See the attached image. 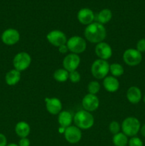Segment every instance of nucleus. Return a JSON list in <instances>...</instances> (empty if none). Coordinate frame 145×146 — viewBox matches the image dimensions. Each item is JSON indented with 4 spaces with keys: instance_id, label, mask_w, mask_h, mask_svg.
I'll return each mask as SVG.
<instances>
[{
    "instance_id": "obj_1",
    "label": "nucleus",
    "mask_w": 145,
    "mask_h": 146,
    "mask_svg": "<svg viewBox=\"0 0 145 146\" xmlns=\"http://www.w3.org/2000/svg\"><path fill=\"white\" fill-rule=\"evenodd\" d=\"M85 38L92 44L102 42L106 38L107 31L103 24L98 22H92L85 28L84 31Z\"/></svg>"
},
{
    "instance_id": "obj_2",
    "label": "nucleus",
    "mask_w": 145,
    "mask_h": 146,
    "mask_svg": "<svg viewBox=\"0 0 145 146\" xmlns=\"http://www.w3.org/2000/svg\"><path fill=\"white\" fill-rule=\"evenodd\" d=\"M73 122L75 126L80 130H87L92 128L95 123V119L90 112L85 110H81L75 114L73 116Z\"/></svg>"
},
{
    "instance_id": "obj_3",
    "label": "nucleus",
    "mask_w": 145,
    "mask_h": 146,
    "mask_svg": "<svg viewBox=\"0 0 145 146\" xmlns=\"http://www.w3.org/2000/svg\"><path fill=\"white\" fill-rule=\"evenodd\" d=\"M122 131L127 137H134L139 132L141 123L135 117H127L122 123Z\"/></svg>"
},
{
    "instance_id": "obj_4",
    "label": "nucleus",
    "mask_w": 145,
    "mask_h": 146,
    "mask_svg": "<svg viewBox=\"0 0 145 146\" xmlns=\"http://www.w3.org/2000/svg\"><path fill=\"white\" fill-rule=\"evenodd\" d=\"M109 72V64L105 60L97 59L91 66V73L97 79H104Z\"/></svg>"
},
{
    "instance_id": "obj_5",
    "label": "nucleus",
    "mask_w": 145,
    "mask_h": 146,
    "mask_svg": "<svg viewBox=\"0 0 145 146\" xmlns=\"http://www.w3.org/2000/svg\"><path fill=\"white\" fill-rule=\"evenodd\" d=\"M66 45L68 46V51L75 54H79L84 52L87 47L85 40L79 36H73L68 38Z\"/></svg>"
},
{
    "instance_id": "obj_6",
    "label": "nucleus",
    "mask_w": 145,
    "mask_h": 146,
    "mask_svg": "<svg viewBox=\"0 0 145 146\" xmlns=\"http://www.w3.org/2000/svg\"><path fill=\"white\" fill-rule=\"evenodd\" d=\"M31 63V57L28 53L19 52L13 58V66L18 71H24L29 67Z\"/></svg>"
},
{
    "instance_id": "obj_7",
    "label": "nucleus",
    "mask_w": 145,
    "mask_h": 146,
    "mask_svg": "<svg viewBox=\"0 0 145 146\" xmlns=\"http://www.w3.org/2000/svg\"><path fill=\"white\" fill-rule=\"evenodd\" d=\"M123 60L127 65L135 66L142 62V55L136 48H128L123 54Z\"/></svg>"
},
{
    "instance_id": "obj_8",
    "label": "nucleus",
    "mask_w": 145,
    "mask_h": 146,
    "mask_svg": "<svg viewBox=\"0 0 145 146\" xmlns=\"http://www.w3.org/2000/svg\"><path fill=\"white\" fill-rule=\"evenodd\" d=\"M48 42L53 46L59 47L63 44H66L67 37L63 31L60 30H53L46 36Z\"/></svg>"
},
{
    "instance_id": "obj_9",
    "label": "nucleus",
    "mask_w": 145,
    "mask_h": 146,
    "mask_svg": "<svg viewBox=\"0 0 145 146\" xmlns=\"http://www.w3.org/2000/svg\"><path fill=\"white\" fill-rule=\"evenodd\" d=\"M64 137L69 143H78L82 138V132L75 125H70L64 130Z\"/></svg>"
},
{
    "instance_id": "obj_10",
    "label": "nucleus",
    "mask_w": 145,
    "mask_h": 146,
    "mask_svg": "<svg viewBox=\"0 0 145 146\" xmlns=\"http://www.w3.org/2000/svg\"><path fill=\"white\" fill-rule=\"evenodd\" d=\"M1 39L6 45L13 46L19 41L20 34L15 29H7L1 34Z\"/></svg>"
},
{
    "instance_id": "obj_11",
    "label": "nucleus",
    "mask_w": 145,
    "mask_h": 146,
    "mask_svg": "<svg viewBox=\"0 0 145 146\" xmlns=\"http://www.w3.org/2000/svg\"><path fill=\"white\" fill-rule=\"evenodd\" d=\"M82 106L84 110L88 112L96 111L100 106L99 98L96 95L88 94L82 100Z\"/></svg>"
},
{
    "instance_id": "obj_12",
    "label": "nucleus",
    "mask_w": 145,
    "mask_h": 146,
    "mask_svg": "<svg viewBox=\"0 0 145 146\" xmlns=\"http://www.w3.org/2000/svg\"><path fill=\"white\" fill-rule=\"evenodd\" d=\"M80 63V58L78 54L71 53L63 58V68L67 70L68 72H71V71H76L79 66Z\"/></svg>"
},
{
    "instance_id": "obj_13",
    "label": "nucleus",
    "mask_w": 145,
    "mask_h": 146,
    "mask_svg": "<svg viewBox=\"0 0 145 146\" xmlns=\"http://www.w3.org/2000/svg\"><path fill=\"white\" fill-rule=\"evenodd\" d=\"M95 52L100 59L105 60V61L110 58L112 55V49L111 46L107 43L104 41L97 44L95 48Z\"/></svg>"
},
{
    "instance_id": "obj_14",
    "label": "nucleus",
    "mask_w": 145,
    "mask_h": 146,
    "mask_svg": "<svg viewBox=\"0 0 145 146\" xmlns=\"http://www.w3.org/2000/svg\"><path fill=\"white\" fill-rule=\"evenodd\" d=\"M77 18L80 24L88 26L93 22L95 17L92 10L88 8H82L78 12Z\"/></svg>"
},
{
    "instance_id": "obj_15",
    "label": "nucleus",
    "mask_w": 145,
    "mask_h": 146,
    "mask_svg": "<svg viewBox=\"0 0 145 146\" xmlns=\"http://www.w3.org/2000/svg\"><path fill=\"white\" fill-rule=\"evenodd\" d=\"M45 107L49 113L52 115H57L61 112L62 103L57 98H45Z\"/></svg>"
},
{
    "instance_id": "obj_16",
    "label": "nucleus",
    "mask_w": 145,
    "mask_h": 146,
    "mask_svg": "<svg viewBox=\"0 0 145 146\" xmlns=\"http://www.w3.org/2000/svg\"><path fill=\"white\" fill-rule=\"evenodd\" d=\"M142 97V91L140 88L136 86H131L127 91V98L132 104H139Z\"/></svg>"
},
{
    "instance_id": "obj_17",
    "label": "nucleus",
    "mask_w": 145,
    "mask_h": 146,
    "mask_svg": "<svg viewBox=\"0 0 145 146\" xmlns=\"http://www.w3.org/2000/svg\"><path fill=\"white\" fill-rule=\"evenodd\" d=\"M103 86L107 91L110 93H115L118 91L119 88V82L116 77L112 76H106L103 79Z\"/></svg>"
},
{
    "instance_id": "obj_18",
    "label": "nucleus",
    "mask_w": 145,
    "mask_h": 146,
    "mask_svg": "<svg viewBox=\"0 0 145 146\" xmlns=\"http://www.w3.org/2000/svg\"><path fill=\"white\" fill-rule=\"evenodd\" d=\"M21 72L17 71L16 69L10 70L7 73L5 76V81L6 84L9 86H15L16 84H18L19 81L21 80Z\"/></svg>"
},
{
    "instance_id": "obj_19",
    "label": "nucleus",
    "mask_w": 145,
    "mask_h": 146,
    "mask_svg": "<svg viewBox=\"0 0 145 146\" xmlns=\"http://www.w3.org/2000/svg\"><path fill=\"white\" fill-rule=\"evenodd\" d=\"M72 121H73V116L71 112L67 111H61L58 114V121L59 125L64 128H68V126L71 125Z\"/></svg>"
},
{
    "instance_id": "obj_20",
    "label": "nucleus",
    "mask_w": 145,
    "mask_h": 146,
    "mask_svg": "<svg viewBox=\"0 0 145 146\" xmlns=\"http://www.w3.org/2000/svg\"><path fill=\"white\" fill-rule=\"evenodd\" d=\"M31 131L28 123H27L25 121H20L17 123L15 126V133L18 137L21 138H27Z\"/></svg>"
},
{
    "instance_id": "obj_21",
    "label": "nucleus",
    "mask_w": 145,
    "mask_h": 146,
    "mask_svg": "<svg viewBox=\"0 0 145 146\" xmlns=\"http://www.w3.org/2000/svg\"><path fill=\"white\" fill-rule=\"evenodd\" d=\"M112 18V13L109 9H104L101 10L96 17L97 22L101 24H105L109 22Z\"/></svg>"
},
{
    "instance_id": "obj_22",
    "label": "nucleus",
    "mask_w": 145,
    "mask_h": 146,
    "mask_svg": "<svg viewBox=\"0 0 145 146\" xmlns=\"http://www.w3.org/2000/svg\"><path fill=\"white\" fill-rule=\"evenodd\" d=\"M112 142L115 146H127L128 145V137L123 133H118L114 135Z\"/></svg>"
},
{
    "instance_id": "obj_23",
    "label": "nucleus",
    "mask_w": 145,
    "mask_h": 146,
    "mask_svg": "<svg viewBox=\"0 0 145 146\" xmlns=\"http://www.w3.org/2000/svg\"><path fill=\"white\" fill-rule=\"evenodd\" d=\"M69 77V72L65 68H58L53 73V78L58 82H65Z\"/></svg>"
},
{
    "instance_id": "obj_24",
    "label": "nucleus",
    "mask_w": 145,
    "mask_h": 146,
    "mask_svg": "<svg viewBox=\"0 0 145 146\" xmlns=\"http://www.w3.org/2000/svg\"><path fill=\"white\" fill-rule=\"evenodd\" d=\"M123 66L121 64H117V63H113L111 65H109V72L112 74V76L114 77H119L123 75L124 74Z\"/></svg>"
},
{
    "instance_id": "obj_25",
    "label": "nucleus",
    "mask_w": 145,
    "mask_h": 146,
    "mask_svg": "<svg viewBox=\"0 0 145 146\" xmlns=\"http://www.w3.org/2000/svg\"><path fill=\"white\" fill-rule=\"evenodd\" d=\"M100 90V84L97 81H92L88 84V94L96 95Z\"/></svg>"
},
{
    "instance_id": "obj_26",
    "label": "nucleus",
    "mask_w": 145,
    "mask_h": 146,
    "mask_svg": "<svg viewBox=\"0 0 145 146\" xmlns=\"http://www.w3.org/2000/svg\"><path fill=\"white\" fill-rule=\"evenodd\" d=\"M109 132L113 135L119 133L120 131V125L117 121H112L109 125Z\"/></svg>"
},
{
    "instance_id": "obj_27",
    "label": "nucleus",
    "mask_w": 145,
    "mask_h": 146,
    "mask_svg": "<svg viewBox=\"0 0 145 146\" xmlns=\"http://www.w3.org/2000/svg\"><path fill=\"white\" fill-rule=\"evenodd\" d=\"M80 74L78 71H71V72H69V77H68V79L71 81L72 83H78L80 81Z\"/></svg>"
},
{
    "instance_id": "obj_28",
    "label": "nucleus",
    "mask_w": 145,
    "mask_h": 146,
    "mask_svg": "<svg viewBox=\"0 0 145 146\" xmlns=\"http://www.w3.org/2000/svg\"><path fill=\"white\" fill-rule=\"evenodd\" d=\"M129 146H144L143 142L139 138L136 136L132 137L128 142Z\"/></svg>"
},
{
    "instance_id": "obj_29",
    "label": "nucleus",
    "mask_w": 145,
    "mask_h": 146,
    "mask_svg": "<svg viewBox=\"0 0 145 146\" xmlns=\"http://www.w3.org/2000/svg\"><path fill=\"white\" fill-rule=\"evenodd\" d=\"M140 53L145 52V38H141L136 43V48Z\"/></svg>"
},
{
    "instance_id": "obj_30",
    "label": "nucleus",
    "mask_w": 145,
    "mask_h": 146,
    "mask_svg": "<svg viewBox=\"0 0 145 146\" xmlns=\"http://www.w3.org/2000/svg\"><path fill=\"white\" fill-rule=\"evenodd\" d=\"M30 141L27 138H22L18 141V146H30Z\"/></svg>"
},
{
    "instance_id": "obj_31",
    "label": "nucleus",
    "mask_w": 145,
    "mask_h": 146,
    "mask_svg": "<svg viewBox=\"0 0 145 146\" xmlns=\"http://www.w3.org/2000/svg\"><path fill=\"white\" fill-rule=\"evenodd\" d=\"M7 137L2 133H0V146H7Z\"/></svg>"
},
{
    "instance_id": "obj_32",
    "label": "nucleus",
    "mask_w": 145,
    "mask_h": 146,
    "mask_svg": "<svg viewBox=\"0 0 145 146\" xmlns=\"http://www.w3.org/2000/svg\"><path fill=\"white\" fill-rule=\"evenodd\" d=\"M58 51H59V52L61 53V54H66L68 51V48L66 44H63V45L61 46L58 47Z\"/></svg>"
},
{
    "instance_id": "obj_33",
    "label": "nucleus",
    "mask_w": 145,
    "mask_h": 146,
    "mask_svg": "<svg viewBox=\"0 0 145 146\" xmlns=\"http://www.w3.org/2000/svg\"><path fill=\"white\" fill-rule=\"evenodd\" d=\"M141 132V134H142V135L143 137H144L145 138V124H144L142 126H141V128H140V131H139Z\"/></svg>"
},
{
    "instance_id": "obj_34",
    "label": "nucleus",
    "mask_w": 145,
    "mask_h": 146,
    "mask_svg": "<svg viewBox=\"0 0 145 146\" xmlns=\"http://www.w3.org/2000/svg\"><path fill=\"white\" fill-rule=\"evenodd\" d=\"M7 146H18V145H17V144H16V143H9V144H8Z\"/></svg>"
},
{
    "instance_id": "obj_35",
    "label": "nucleus",
    "mask_w": 145,
    "mask_h": 146,
    "mask_svg": "<svg viewBox=\"0 0 145 146\" xmlns=\"http://www.w3.org/2000/svg\"><path fill=\"white\" fill-rule=\"evenodd\" d=\"M144 104H145V95H144Z\"/></svg>"
}]
</instances>
